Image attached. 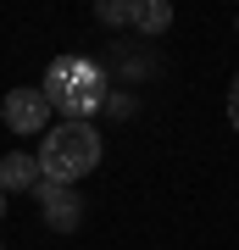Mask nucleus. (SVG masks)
<instances>
[{"instance_id":"1","label":"nucleus","mask_w":239,"mask_h":250,"mask_svg":"<svg viewBox=\"0 0 239 250\" xmlns=\"http://www.w3.org/2000/svg\"><path fill=\"white\" fill-rule=\"evenodd\" d=\"M100 156H106L100 128L95 123H78V117H62L56 128L39 134V178L72 184V178H84V172H95Z\"/></svg>"},{"instance_id":"2","label":"nucleus","mask_w":239,"mask_h":250,"mask_svg":"<svg viewBox=\"0 0 239 250\" xmlns=\"http://www.w3.org/2000/svg\"><path fill=\"white\" fill-rule=\"evenodd\" d=\"M44 100L50 106H62L67 117H78V123H89V111L106 100V89H100V72L89 62H56L50 72H44Z\"/></svg>"},{"instance_id":"3","label":"nucleus","mask_w":239,"mask_h":250,"mask_svg":"<svg viewBox=\"0 0 239 250\" xmlns=\"http://www.w3.org/2000/svg\"><path fill=\"white\" fill-rule=\"evenodd\" d=\"M0 117H6L11 134H44L50 128V100H44V89H11L0 100Z\"/></svg>"},{"instance_id":"4","label":"nucleus","mask_w":239,"mask_h":250,"mask_svg":"<svg viewBox=\"0 0 239 250\" xmlns=\"http://www.w3.org/2000/svg\"><path fill=\"white\" fill-rule=\"evenodd\" d=\"M39 211H44V223H50L56 233H72L84 223V200H78V189L72 184H50V178H39Z\"/></svg>"},{"instance_id":"5","label":"nucleus","mask_w":239,"mask_h":250,"mask_svg":"<svg viewBox=\"0 0 239 250\" xmlns=\"http://www.w3.org/2000/svg\"><path fill=\"white\" fill-rule=\"evenodd\" d=\"M0 189H39V156L28 150L0 156Z\"/></svg>"},{"instance_id":"6","label":"nucleus","mask_w":239,"mask_h":250,"mask_svg":"<svg viewBox=\"0 0 239 250\" xmlns=\"http://www.w3.org/2000/svg\"><path fill=\"white\" fill-rule=\"evenodd\" d=\"M139 34H167L173 28V6L167 0H133V17H128Z\"/></svg>"},{"instance_id":"7","label":"nucleus","mask_w":239,"mask_h":250,"mask_svg":"<svg viewBox=\"0 0 239 250\" xmlns=\"http://www.w3.org/2000/svg\"><path fill=\"white\" fill-rule=\"evenodd\" d=\"M95 17L106 22V28H123V22L133 17V0H100V6H95Z\"/></svg>"},{"instance_id":"8","label":"nucleus","mask_w":239,"mask_h":250,"mask_svg":"<svg viewBox=\"0 0 239 250\" xmlns=\"http://www.w3.org/2000/svg\"><path fill=\"white\" fill-rule=\"evenodd\" d=\"M228 123L239 128V72H234V83H228Z\"/></svg>"},{"instance_id":"9","label":"nucleus","mask_w":239,"mask_h":250,"mask_svg":"<svg viewBox=\"0 0 239 250\" xmlns=\"http://www.w3.org/2000/svg\"><path fill=\"white\" fill-rule=\"evenodd\" d=\"M0 217H6V189H0Z\"/></svg>"},{"instance_id":"10","label":"nucleus","mask_w":239,"mask_h":250,"mask_svg":"<svg viewBox=\"0 0 239 250\" xmlns=\"http://www.w3.org/2000/svg\"><path fill=\"white\" fill-rule=\"evenodd\" d=\"M0 250H6V245H0Z\"/></svg>"},{"instance_id":"11","label":"nucleus","mask_w":239,"mask_h":250,"mask_svg":"<svg viewBox=\"0 0 239 250\" xmlns=\"http://www.w3.org/2000/svg\"><path fill=\"white\" fill-rule=\"evenodd\" d=\"M234 22H239V17H234Z\"/></svg>"}]
</instances>
